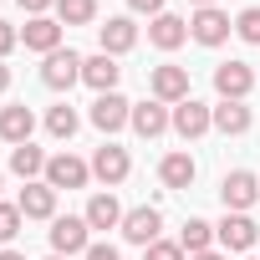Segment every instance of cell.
I'll return each mask as SVG.
<instances>
[{"mask_svg":"<svg viewBox=\"0 0 260 260\" xmlns=\"http://www.w3.org/2000/svg\"><path fill=\"white\" fill-rule=\"evenodd\" d=\"M92 224L82 219V214H56L51 219V255H87L92 250V235H87Z\"/></svg>","mask_w":260,"mask_h":260,"instance_id":"obj_1","label":"cell"},{"mask_svg":"<svg viewBox=\"0 0 260 260\" xmlns=\"http://www.w3.org/2000/svg\"><path fill=\"white\" fill-rule=\"evenodd\" d=\"M179 245H184V255H204V250L214 245V224H209V219H184Z\"/></svg>","mask_w":260,"mask_h":260,"instance_id":"obj_24","label":"cell"},{"mask_svg":"<svg viewBox=\"0 0 260 260\" xmlns=\"http://www.w3.org/2000/svg\"><path fill=\"white\" fill-rule=\"evenodd\" d=\"M51 6H56V0H21V11H26V16H46Z\"/></svg>","mask_w":260,"mask_h":260,"instance_id":"obj_32","label":"cell"},{"mask_svg":"<svg viewBox=\"0 0 260 260\" xmlns=\"http://www.w3.org/2000/svg\"><path fill=\"white\" fill-rule=\"evenodd\" d=\"M235 36H240V41H250V46H260V6H250V11H240V16H235Z\"/></svg>","mask_w":260,"mask_h":260,"instance_id":"obj_27","label":"cell"},{"mask_svg":"<svg viewBox=\"0 0 260 260\" xmlns=\"http://www.w3.org/2000/svg\"><path fill=\"white\" fill-rule=\"evenodd\" d=\"M21 214L26 219H56V189L46 184V179H31L26 189H21Z\"/></svg>","mask_w":260,"mask_h":260,"instance_id":"obj_17","label":"cell"},{"mask_svg":"<svg viewBox=\"0 0 260 260\" xmlns=\"http://www.w3.org/2000/svg\"><path fill=\"white\" fill-rule=\"evenodd\" d=\"M21 41H26V51L51 56V51H61V21H51V16H31V21L21 26Z\"/></svg>","mask_w":260,"mask_h":260,"instance_id":"obj_12","label":"cell"},{"mask_svg":"<svg viewBox=\"0 0 260 260\" xmlns=\"http://www.w3.org/2000/svg\"><path fill=\"white\" fill-rule=\"evenodd\" d=\"M97 41H102L107 56H122V51H133V46H138V26L127 21V16H112V21L97 31Z\"/></svg>","mask_w":260,"mask_h":260,"instance_id":"obj_19","label":"cell"},{"mask_svg":"<svg viewBox=\"0 0 260 260\" xmlns=\"http://www.w3.org/2000/svg\"><path fill=\"white\" fill-rule=\"evenodd\" d=\"M189 260H224L219 250H204V255H189Z\"/></svg>","mask_w":260,"mask_h":260,"instance_id":"obj_35","label":"cell"},{"mask_svg":"<svg viewBox=\"0 0 260 260\" xmlns=\"http://www.w3.org/2000/svg\"><path fill=\"white\" fill-rule=\"evenodd\" d=\"M97 16V0H56V21L61 26H87Z\"/></svg>","mask_w":260,"mask_h":260,"instance_id":"obj_26","label":"cell"},{"mask_svg":"<svg viewBox=\"0 0 260 260\" xmlns=\"http://www.w3.org/2000/svg\"><path fill=\"white\" fill-rule=\"evenodd\" d=\"M219 199H224V214H250V204L260 199V179L245 174V169H235V174H224Z\"/></svg>","mask_w":260,"mask_h":260,"instance_id":"obj_4","label":"cell"},{"mask_svg":"<svg viewBox=\"0 0 260 260\" xmlns=\"http://www.w3.org/2000/svg\"><path fill=\"white\" fill-rule=\"evenodd\" d=\"M214 240H219L224 250L245 255V250H255V245H260V224H255L250 214H224V219L214 224Z\"/></svg>","mask_w":260,"mask_h":260,"instance_id":"obj_3","label":"cell"},{"mask_svg":"<svg viewBox=\"0 0 260 260\" xmlns=\"http://www.w3.org/2000/svg\"><path fill=\"white\" fill-rule=\"evenodd\" d=\"M0 260H26V255L21 250H0Z\"/></svg>","mask_w":260,"mask_h":260,"instance_id":"obj_37","label":"cell"},{"mask_svg":"<svg viewBox=\"0 0 260 260\" xmlns=\"http://www.w3.org/2000/svg\"><path fill=\"white\" fill-rule=\"evenodd\" d=\"M250 87H255V72H250V61H219L214 67V92H219V102H245L250 97Z\"/></svg>","mask_w":260,"mask_h":260,"instance_id":"obj_2","label":"cell"},{"mask_svg":"<svg viewBox=\"0 0 260 260\" xmlns=\"http://www.w3.org/2000/svg\"><path fill=\"white\" fill-rule=\"evenodd\" d=\"M82 61H87V56H77V51H51L46 67H41V82H46L51 92H67V87L82 82Z\"/></svg>","mask_w":260,"mask_h":260,"instance_id":"obj_7","label":"cell"},{"mask_svg":"<svg viewBox=\"0 0 260 260\" xmlns=\"http://www.w3.org/2000/svg\"><path fill=\"white\" fill-rule=\"evenodd\" d=\"M230 31H235V21H230L219 6H209V11H194V16H189V36H194L199 46H224V41H230Z\"/></svg>","mask_w":260,"mask_h":260,"instance_id":"obj_5","label":"cell"},{"mask_svg":"<svg viewBox=\"0 0 260 260\" xmlns=\"http://www.w3.org/2000/svg\"><path fill=\"white\" fill-rule=\"evenodd\" d=\"M148 41H153L158 51H179V46L189 41V21H179V16H169V11H164V16H153V21H148Z\"/></svg>","mask_w":260,"mask_h":260,"instance_id":"obj_18","label":"cell"},{"mask_svg":"<svg viewBox=\"0 0 260 260\" xmlns=\"http://www.w3.org/2000/svg\"><path fill=\"white\" fill-rule=\"evenodd\" d=\"M127 122H133V102H127L122 92H102L92 102V127L97 133H117V127H127Z\"/></svg>","mask_w":260,"mask_h":260,"instance_id":"obj_6","label":"cell"},{"mask_svg":"<svg viewBox=\"0 0 260 260\" xmlns=\"http://www.w3.org/2000/svg\"><path fill=\"white\" fill-rule=\"evenodd\" d=\"M82 219H87L92 230H122V204H117L112 194H92Z\"/></svg>","mask_w":260,"mask_h":260,"instance_id":"obj_20","label":"cell"},{"mask_svg":"<svg viewBox=\"0 0 260 260\" xmlns=\"http://www.w3.org/2000/svg\"><path fill=\"white\" fill-rule=\"evenodd\" d=\"M194 174H199V164H194L189 153H169V158L158 164V179H164V189H189V184H194Z\"/></svg>","mask_w":260,"mask_h":260,"instance_id":"obj_21","label":"cell"},{"mask_svg":"<svg viewBox=\"0 0 260 260\" xmlns=\"http://www.w3.org/2000/svg\"><path fill=\"white\" fill-rule=\"evenodd\" d=\"M31 133H36V112L26 107V102H11V107H0V138L6 143H31Z\"/></svg>","mask_w":260,"mask_h":260,"instance_id":"obj_13","label":"cell"},{"mask_svg":"<svg viewBox=\"0 0 260 260\" xmlns=\"http://www.w3.org/2000/svg\"><path fill=\"white\" fill-rule=\"evenodd\" d=\"M153 97H158V102H169V107H179V102L189 97V72H184V67H174V61L153 67Z\"/></svg>","mask_w":260,"mask_h":260,"instance_id":"obj_16","label":"cell"},{"mask_svg":"<svg viewBox=\"0 0 260 260\" xmlns=\"http://www.w3.org/2000/svg\"><path fill=\"white\" fill-rule=\"evenodd\" d=\"M117 77H122V67H117V56H107V51H97V56H87L82 61V82L102 97V92H117Z\"/></svg>","mask_w":260,"mask_h":260,"instance_id":"obj_15","label":"cell"},{"mask_svg":"<svg viewBox=\"0 0 260 260\" xmlns=\"http://www.w3.org/2000/svg\"><path fill=\"white\" fill-rule=\"evenodd\" d=\"M46 260H67V255H46Z\"/></svg>","mask_w":260,"mask_h":260,"instance_id":"obj_38","label":"cell"},{"mask_svg":"<svg viewBox=\"0 0 260 260\" xmlns=\"http://www.w3.org/2000/svg\"><path fill=\"white\" fill-rule=\"evenodd\" d=\"M46 164H51V158H46V153H41L36 143H21V148H11V169H16V174H21L26 184H31L36 174H46Z\"/></svg>","mask_w":260,"mask_h":260,"instance_id":"obj_23","label":"cell"},{"mask_svg":"<svg viewBox=\"0 0 260 260\" xmlns=\"http://www.w3.org/2000/svg\"><path fill=\"white\" fill-rule=\"evenodd\" d=\"M214 127H219L224 138L250 133V107H245V102H219V107H214Z\"/></svg>","mask_w":260,"mask_h":260,"instance_id":"obj_22","label":"cell"},{"mask_svg":"<svg viewBox=\"0 0 260 260\" xmlns=\"http://www.w3.org/2000/svg\"><path fill=\"white\" fill-rule=\"evenodd\" d=\"M158 230H164V214L153 209V204H138V209H127L122 214V235H127V245H153L158 240Z\"/></svg>","mask_w":260,"mask_h":260,"instance_id":"obj_10","label":"cell"},{"mask_svg":"<svg viewBox=\"0 0 260 260\" xmlns=\"http://www.w3.org/2000/svg\"><path fill=\"white\" fill-rule=\"evenodd\" d=\"M87 179H92V164H82L77 153H56V158L46 164V184H51L56 194H61V189H82Z\"/></svg>","mask_w":260,"mask_h":260,"instance_id":"obj_11","label":"cell"},{"mask_svg":"<svg viewBox=\"0 0 260 260\" xmlns=\"http://www.w3.org/2000/svg\"><path fill=\"white\" fill-rule=\"evenodd\" d=\"M127 169H133V158H127V148H117V143H102L92 153V179H102V184H122Z\"/></svg>","mask_w":260,"mask_h":260,"instance_id":"obj_14","label":"cell"},{"mask_svg":"<svg viewBox=\"0 0 260 260\" xmlns=\"http://www.w3.org/2000/svg\"><path fill=\"white\" fill-rule=\"evenodd\" d=\"M143 260H184V245H179V240H153V245L143 250Z\"/></svg>","mask_w":260,"mask_h":260,"instance_id":"obj_29","label":"cell"},{"mask_svg":"<svg viewBox=\"0 0 260 260\" xmlns=\"http://www.w3.org/2000/svg\"><path fill=\"white\" fill-rule=\"evenodd\" d=\"M6 87H11V67H6V61H0V92H6Z\"/></svg>","mask_w":260,"mask_h":260,"instance_id":"obj_34","label":"cell"},{"mask_svg":"<svg viewBox=\"0 0 260 260\" xmlns=\"http://www.w3.org/2000/svg\"><path fill=\"white\" fill-rule=\"evenodd\" d=\"M127 127H133V133L138 138H164L169 133V127H174V112H169V102H133V122H127Z\"/></svg>","mask_w":260,"mask_h":260,"instance_id":"obj_8","label":"cell"},{"mask_svg":"<svg viewBox=\"0 0 260 260\" xmlns=\"http://www.w3.org/2000/svg\"><path fill=\"white\" fill-rule=\"evenodd\" d=\"M21 204H0V245H11L16 235H21Z\"/></svg>","mask_w":260,"mask_h":260,"instance_id":"obj_28","label":"cell"},{"mask_svg":"<svg viewBox=\"0 0 260 260\" xmlns=\"http://www.w3.org/2000/svg\"><path fill=\"white\" fill-rule=\"evenodd\" d=\"M77 122H82V117H77V107H72V102H56V107H51V112H46V133H51V138H61V143H67V138H72V133H77Z\"/></svg>","mask_w":260,"mask_h":260,"instance_id":"obj_25","label":"cell"},{"mask_svg":"<svg viewBox=\"0 0 260 260\" xmlns=\"http://www.w3.org/2000/svg\"><path fill=\"white\" fill-rule=\"evenodd\" d=\"M214 127V107H204L199 97H184L179 107H174V133L189 143V138H199V133H209Z\"/></svg>","mask_w":260,"mask_h":260,"instance_id":"obj_9","label":"cell"},{"mask_svg":"<svg viewBox=\"0 0 260 260\" xmlns=\"http://www.w3.org/2000/svg\"><path fill=\"white\" fill-rule=\"evenodd\" d=\"M87 260H122V255H117L112 245H92V250H87Z\"/></svg>","mask_w":260,"mask_h":260,"instance_id":"obj_33","label":"cell"},{"mask_svg":"<svg viewBox=\"0 0 260 260\" xmlns=\"http://www.w3.org/2000/svg\"><path fill=\"white\" fill-rule=\"evenodd\" d=\"M138 16H164V0H127Z\"/></svg>","mask_w":260,"mask_h":260,"instance_id":"obj_31","label":"cell"},{"mask_svg":"<svg viewBox=\"0 0 260 260\" xmlns=\"http://www.w3.org/2000/svg\"><path fill=\"white\" fill-rule=\"evenodd\" d=\"M189 6H194V11H209V6H219V0H189Z\"/></svg>","mask_w":260,"mask_h":260,"instance_id":"obj_36","label":"cell"},{"mask_svg":"<svg viewBox=\"0 0 260 260\" xmlns=\"http://www.w3.org/2000/svg\"><path fill=\"white\" fill-rule=\"evenodd\" d=\"M21 46V26H11V21H0V61H6L11 51Z\"/></svg>","mask_w":260,"mask_h":260,"instance_id":"obj_30","label":"cell"}]
</instances>
